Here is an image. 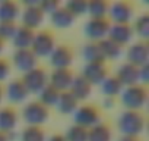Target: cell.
I'll return each instance as SVG.
<instances>
[{
	"label": "cell",
	"mask_w": 149,
	"mask_h": 141,
	"mask_svg": "<svg viewBox=\"0 0 149 141\" xmlns=\"http://www.w3.org/2000/svg\"><path fill=\"white\" fill-rule=\"evenodd\" d=\"M143 128H145V115L140 110L126 109L118 118V129L123 132V135L139 137Z\"/></svg>",
	"instance_id": "1"
},
{
	"label": "cell",
	"mask_w": 149,
	"mask_h": 141,
	"mask_svg": "<svg viewBox=\"0 0 149 141\" xmlns=\"http://www.w3.org/2000/svg\"><path fill=\"white\" fill-rule=\"evenodd\" d=\"M148 100V90L143 84H133L121 91V102L130 110H140Z\"/></svg>",
	"instance_id": "2"
},
{
	"label": "cell",
	"mask_w": 149,
	"mask_h": 141,
	"mask_svg": "<svg viewBox=\"0 0 149 141\" xmlns=\"http://www.w3.org/2000/svg\"><path fill=\"white\" fill-rule=\"evenodd\" d=\"M22 116L25 119V122H28V125H37L41 126V123H44L48 116H50V110L45 104H42L38 100L29 102L24 110H22Z\"/></svg>",
	"instance_id": "3"
},
{
	"label": "cell",
	"mask_w": 149,
	"mask_h": 141,
	"mask_svg": "<svg viewBox=\"0 0 149 141\" xmlns=\"http://www.w3.org/2000/svg\"><path fill=\"white\" fill-rule=\"evenodd\" d=\"M100 118H101V113L95 104L86 103V104L78 106L74 109V123L81 125L84 128L89 129L91 126H94L95 123L100 122Z\"/></svg>",
	"instance_id": "4"
},
{
	"label": "cell",
	"mask_w": 149,
	"mask_h": 141,
	"mask_svg": "<svg viewBox=\"0 0 149 141\" xmlns=\"http://www.w3.org/2000/svg\"><path fill=\"white\" fill-rule=\"evenodd\" d=\"M110 27H111V22L105 16H102V18H89V21L84 27V31H85V35L91 41H100V40H102L108 35Z\"/></svg>",
	"instance_id": "5"
},
{
	"label": "cell",
	"mask_w": 149,
	"mask_h": 141,
	"mask_svg": "<svg viewBox=\"0 0 149 141\" xmlns=\"http://www.w3.org/2000/svg\"><path fill=\"white\" fill-rule=\"evenodd\" d=\"M22 81H24V84H25V87L28 88L29 93H40L48 84V75L45 72V69L35 66V68L29 69L28 72L24 74Z\"/></svg>",
	"instance_id": "6"
},
{
	"label": "cell",
	"mask_w": 149,
	"mask_h": 141,
	"mask_svg": "<svg viewBox=\"0 0 149 141\" xmlns=\"http://www.w3.org/2000/svg\"><path fill=\"white\" fill-rule=\"evenodd\" d=\"M54 47H56V40L53 32L48 30L37 32L31 44V50L34 51L35 56H48Z\"/></svg>",
	"instance_id": "7"
},
{
	"label": "cell",
	"mask_w": 149,
	"mask_h": 141,
	"mask_svg": "<svg viewBox=\"0 0 149 141\" xmlns=\"http://www.w3.org/2000/svg\"><path fill=\"white\" fill-rule=\"evenodd\" d=\"M91 85L101 84L108 77V68L105 62H86L84 66V72L81 74Z\"/></svg>",
	"instance_id": "8"
},
{
	"label": "cell",
	"mask_w": 149,
	"mask_h": 141,
	"mask_svg": "<svg viewBox=\"0 0 149 141\" xmlns=\"http://www.w3.org/2000/svg\"><path fill=\"white\" fill-rule=\"evenodd\" d=\"M26 8L22 12V25L34 30L37 27H40V24L44 19V13L40 9V2H32V0H28L25 2Z\"/></svg>",
	"instance_id": "9"
},
{
	"label": "cell",
	"mask_w": 149,
	"mask_h": 141,
	"mask_svg": "<svg viewBox=\"0 0 149 141\" xmlns=\"http://www.w3.org/2000/svg\"><path fill=\"white\" fill-rule=\"evenodd\" d=\"M73 77H74V74L70 68H56L48 75V84H51L58 91H66V90H69V87L73 81Z\"/></svg>",
	"instance_id": "10"
},
{
	"label": "cell",
	"mask_w": 149,
	"mask_h": 141,
	"mask_svg": "<svg viewBox=\"0 0 149 141\" xmlns=\"http://www.w3.org/2000/svg\"><path fill=\"white\" fill-rule=\"evenodd\" d=\"M50 56V63L56 68H69L73 60V49L69 44H58L56 46Z\"/></svg>",
	"instance_id": "11"
},
{
	"label": "cell",
	"mask_w": 149,
	"mask_h": 141,
	"mask_svg": "<svg viewBox=\"0 0 149 141\" xmlns=\"http://www.w3.org/2000/svg\"><path fill=\"white\" fill-rule=\"evenodd\" d=\"M148 57H149V44L146 43V40L133 43L127 50V62L136 66H142L148 63Z\"/></svg>",
	"instance_id": "12"
},
{
	"label": "cell",
	"mask_w": 149,
	"mask_h": 141,
	"mask_svg": "<svg viewBox=\"0 0 149 141\" xmlns=\"http://www.w3.org/2000/svg\"><path fill=\"white\" fill-rule=\"evenodd\" d=\"M13 63L19 70L28 72L37 66V56L31 49H16L13 53Z\"/></svg>",
	"instance_id": "13"
},
{
	"label": "cell",
	"mask_w": 149,
	"mask_h": 141,
	"mask_svg": "<svg viewBox=\"0 0 149 141\" xmlns=\"http://www.w3.org/2000/svg\"><path fill=\"white\" fill-rule=\"evenodd\" d=\"M108 12L114 22H129L133 15V3L127 2V0H120L110 6Z\"/></svg>",
	"instance_id": "14"
},
{
	"label": "cell",
	"mask_w": 149,
	"mask_h": 141,
	"mask_svg": "<svg viewBox=\"0 0 149 141\" xmlns=\"http://www.w3.org/2000/svg\"><path fill=\"white\" fill-rule=\"evenodd\" d=\"M118 81L123 84V87H129V85H133V84H137L139 82V66L130 63V62H126L123 63L118 70H117V75Z\"/></svg>",
	"instance_id": "15"
},
{
	"label": "cell",
	"mask_w": 149,
	"mask_h": 141,
	"mask_svg": "<svg viewBox=\"0 0 149 141\" xmlns=\"http://www.w3.org/2000/svg\"><path fill=\"white\" fill-rule=\"evenodd\" d=\"M132 35H133V28L129 22H114V24H111L107 37H110L111 40H114L123 46L124 43H127L132 38Z\"/></svg>",
	"instance_id": "16"
},
{
	"label": "cell",
	"mask_w": 149,
	"mask_h": 141,
	"mask_svg": "<svg viewBox=\"0 0 149 141\" xmlns=\"http://www.w3.org/2000/svg\"><path fill=\"white\" fill-rule=\"evenodd\" d=\"M69 91L76 97V100H85L89 97L91 91H92V85L82 77V75H74L73 81L69 87Z\"/></svg>",
	"instance_id": "17"
},
{
	"label": "cell",
	"mask_w": 149,
	"mask_h": 141,
	"mask_svg": "<svg viewBox=\"0 0 149 141\" xmlns=\"http://www.w3.org/2000/svg\"><path fill=\"white\" fill-rule=\"evenodd\" d=\"M29 91L28 88L25 87L22 78H15L13 81L9 82L8 88H6V96L8 99L12 102V103H19V102H24L26 97H28Z\"/></svg>",
	"instance_id": "18"
},
{
	"label": "cell",
	"mask_w": 149,
	"mask_h": 141,
	"mask_svg": "<svg viewBox=\"0 0 149 141\" xmlns=\"http://www.w3.org/2000/svg\"><path fill=\"white\" fill-rule=\"evenodd\" d=\"M18 123V113L15 107L5 106L0 109V131L12 132Z\"/></svg>",
	"instance_id": "19"
},
{
	"label": "cell",
	"mask_w": 149,
	"mask_h": 141,
	"mask_svg": "<svg viewBox=\"0 0 149 141\" xmlns=\"http://www.w3.org/2000/svg\"><path fill=\"white\" fill-rule=\"evenodd\" d=\"M34 37H35L34 30H31L25 25H21L16 28V32L12 40H13V44L16 49H31Z\"/></svg>",
	"instance_id": "20"
},
{
	"label": "cell",
	"mask_w": 149,
	"mask_h": 141,
	"mask_svg": "<svg viewBox=\"0 0 149 141\" xmlns=\"http://www.w3.org/2000/svg\"><path fill=\"white\" fill-rule=\"evenodd\" d=\"M78 103L79 102L76 100V97H74L69 90H66V91H60L58 99H57L54 106L61 113H70V112H74V109L78 107Z\"/></svg>",
	"instance_id": "21"
},
{
	"label": "cell",
	"mask_w": 149,
	"mask_h": 141,
	"mask_svg": "<svg viewBox=\"0 0 149 141\" xmlns=\"http://www.w3.org/2000/svg\"><path fill=\"white\" fill-rule=\"evenodd\" d=\"M50 19H51V24L56 27V28H67L73 24L74 21V16L64 8V6H58L51 15H50Z\"/></svg>",
	"instance_id": "22"
},
{
	"label": "cell",
	"mask_w": 149,
	"mask_h": 141,
	"mask_svg": "<svg viewBox=\"0 0 149 141\" xmlns=\"http://www.w3.org/2000/svg\"><path fill=\"white\" fill-rule=\"evenodd\" d=\"M111 128L105 122H98L88 129V141H110Z\"/></svg>",
	"instance_id": "23"
},
{
	"label": "cell",
	"mask_w": 149,
	"mask_h": 141,
	"mask_svg": "<svg viewBox=\"0 0 149 141\" xmlns=\"http://www.w3.org/2000/svg\"><path fill=\"white\" fill-rule=\"evenodd\" d=\"M98 44H100V49H101L105 59H117L123 51V46L118 44L117 41L111 40L110 37H105V38L100 40Z\"/></svg>",
	"instance_id": "24"
},
{
	"label": "cell",
	"mask_w": 149,
	"mask_h": 141,
	"mask_svg": "<svg viewBox=\"0 0 149 141\" xmlns=\"http://www.w3.org/2000/svg\"><path fill=\"white\" fill-rule=\"evenodd\" d=\"M100 85H101V91L104 93L105 97L114 99L117 94H120L123 91V84L118 81V78L116 75H108Z\"/></svg>",
	"instance_id": "25"
},
{
	"label": "cell",
	"mask_w": 149,
	"mask_h": 141,
	"mask_svg": "<svg viewBox=\"0 0 149 141\" xmlns=\"http://www.w3.org/2000/svg\"><path fill=\"white\" fill-rule=\"evenodd\" d=\"M19 15V5L13 0L0 2V21H15Z\"/></svg>",
	"instance_id": "26"
},
{
	"label": "cell",
	"mask_w": 149,
	"mask_h": 141,
	"mask_svg": "<svg viewBox=\"0 0 149 141\" xmlns=\"http://www.w3.org/2000/svg\"><path fill=\"white\" fill-rule=\"evenodd\" d=\"M84 57L86 59V62H105V57L100 49L98 41H89L84 46L82 50Z\"/></svg>",
	"instance_id": "27"
},
{
	"label": "cell",
	"mask_w": 149,
	"mask_h": 141,
	"mask_svg": "<svg viewBox=\"0 0 149 141\" xmlns=\"http://www.w3.org/2000/svg\"><path fill=\"white\" fill-rule=\"evenodd\" d=\"M58 94H60V91L57 90V88H54L51 84H47L40 93H38V102H41L42 104H45L47 107L48 106H54L56 104V102H57V99H58Z\"/></svg>",
	"instance_id": "28"
},
{
	"label": "cell",
	"mask_w": 149,
	"mask_h": 141,
	"mask_svg": "<svg viewBox=\"0 0 149 141\" xmlns=\"http://www.w3.org/2000/svg\"><path fill=\"white\" fill-rule=\"evenodd\" d=\"M21 141H45V132L41 126L28 125L21 134Z\"/></svg>",
	"instance_id": "29"
},
{
	"label": "cell",
	"mask_w": 149,
	"mask_h": 141,
	"mask_svg": "<svg viewBox=\"0 0 149 141\" xmlns=\"http://www.w3.org/2000/svg\"><path fill=\"white\" fill-rule=\"evenodd\" d=\"M110 9V3L105 0H92L88 2V11L91 18H102Z\"/></svg>",
	"instance_id": "30"
},
{
	"label": "cell",
	"mask_w": 149,
	"mask_h": 141,
	"mask_svg": "<svg viewBox=\"0 0 149 141\" xmlns=\"http://www.w3.org/2000/svg\"><path fill=\"white\" fill-rule=\"evenodd\" d=\"M64 138H66V141H88V128L73 123L66 131Z\"/></svg>",
	"instance_id": "31"
},
{
	"label": "cell",
	"mask_w": 149,
	"mask_h": 141,
	"mask_svg": "<svg viewBox=\"0 0 149 141\" xmlns=\"http://www.w3.org/2000/svg\"><path fill=\"white\" fill-rule=\"evenodd\" d=\"M132 28H133V31H136L143 40L148 38V37H149V15L145 12V13H142L140 16H137V19H136V22H134V25H133Z\"/></svg>",
	"instance_id": "32"
},
{
	"label": "cell",
	"mask_w": 149,
	"mask_h": 141,
	"mask_svg": "<svg viewBox=\"0 0 149 141\" xmlns=\"http://www.w3.org/2000/svg\"><path fill=\"white\" fill-rule=\"evenodd\" d=\"M64 8L76 18L78 15H84L88 11V2H85V0H72V2H67L64 5Z\"/></svg>",
	"instance_id": "33"
},
{
	"label": "cell",
	"mask_w": 149,
	"mask_h": 141,
	"mask_svg": "<svg viewBox=\"0 0 149 141\" xmlns=\"http://www.w3.org/2000/svg\"><path fill=\"white\" fill-rule=\"evenodd\" d=\"M16 28H18V25L15 21H0V38L3 41L13 38Z\"/></svg>",
	"instance_id": "34"
},
{
	"label": "cell",
	"mask_w": 149,
	"mask_h": 141,
	"mask_svg": "<svg viewBox=\"0 0 149 141\" xmlns=\"http://www.w3.org/2000/svg\"><path fill=\"white\" fill-rule=\"evenodd\" d=\"M58 6H60L58 0H44V2H40V9L42 11V13L51 15Z\"/></svg>",
	"instance_id": "35"
},
{
	"label": "cell",
	"mask_w": 149,
	"mask_h": 141,
	"mask_svg": "<svg viewBox=\"0 0 149 141\" xmlns=\"http://www.w3.org/2000/svg\"><path fill=\"white\" fill-rule=\"evenodd\" d=\"M10 74V63L6 57H0V82L5 81Z\"/></svg>",
	"instance_id": "36"
},
{
	"label": "cell",
	"mask_w": 149,
	"mask_h": 141,
	"mask_svg": "<svg viewBox=\"0 0 149 141\" xmlns=\"http://www.w3.org/2000/svg\"><path fill=\"white\" fill-rule=\"evenodd\" d=\"M148 78H149V65L145 63V65L139 66V82H142L145 85L148 82Z\"/></svg>",
	"instance_id": "37"
},
{
	"label": "cell",
	"mask_w": 149,
	"mask_h": 141,
	"mask_svg": "<svg viewBox=\"0 0 149 141\" xmlns=\"http://www.w3.org/2000/svg\"><path fill=\"white\" fill-rule=\"evenodd\" d=\"M47 141H66V138H64L63 134H53Z\"/></svg>",
	"instance_id": "38"
},
{
	"label": "cell",
	"mask_w": 149,
	"mask_h": 141,
	"mask_svg": "<svg viewBox=\"0 0 149 141\" xmlns=\"http://www.w3.org/2000/svg\"><path fill=\"white\" fill-rule=\"evenodd\" d=\"M118 141H140V138L134 137V135H123Z\"/></svg>",
	"instance_id": "39"
},
{
	"label": "cell",
	"mask_w": 149,
	"mask_h": 141,
	"mask_svg": "<svg viewBox=\"0 0 149 141\" xmlns=\"http://www.w3.org/2000/svg\"><path fill=\"white\" fill-rule=\"evenodd\" d=\"M0 141H9V134L5 131H0Z\"/></svg>",
	"instance_id": "40"
},
{
	"label": "cell",
	"mask_w": 149,
	"mask_h": 141,
	"mask_svg": "<svg viewBox=\"0 0 149 141\" xmlns=\"http://www.w3.org/2000/svg\"><path fill=\"white\" fill-rule=\"evenodd\" d=\"M113 103H114V99H111V97H107V99H105V104H107L105 107H111Z\"/></svg>",
	"instance_id": "41"
},
{
	"label": "cell",
	"mask_w": 149,
	"mask_h": 141,
	"mask_svg": "<svg viewBox=\"0 0 149 141\" xmlns=\"http://www.w3.org/2000/svg\"><path fill=\"white\" fill-rule=\"evenodd\" d=\"M3 94H5V91H3V87H2V84H0V102H2V99H3Z\"/></svg>",
	"instance_id": "42"
},
{
	"label": "cell",
	"mask_w": 149,
	"mask_h": 141,
	"mask_svg": "<svg viewBox=\"0 0 149 141\" xmlns=\"http://www.w3.org/2000/svg\"><path fill=\"white\" fill-rule=\"evenodd\" d=\"M3 46H5V41H3L2 38H0V51H2V50H3Z\"/></svg>",
	"instance_id": "43"
}]
</instances>
